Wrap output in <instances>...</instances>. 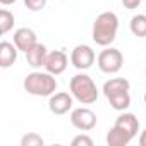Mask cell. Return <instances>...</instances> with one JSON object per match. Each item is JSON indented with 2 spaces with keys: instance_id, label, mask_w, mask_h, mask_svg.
Listing matches in <instances>:
<instances>
[{
  "instance_id": "cell-18",
  "label": "cell",
  "mask_w": 146,
  "mask_h": 146,
  "mask_svg": "<svg viewBox=\"0 0 146 146\" xmlns=\"http://www.w3.org/2000/svg\"><path fill=\"white\" fill-rule=\"evenodd\" d=\"M43 144H45L43 137L36 132H28L21 139V146H43Z\"/></svg>"
},
{
  "instance_id": "cell-17",
  "label": "cell",
  "mask_w": 146,
  "mask_h": 146,
  "mask_svg": "<svg viewBox=\"0 0 146 146\" xmlns=\"http://www.w3.org/2000/svg\"><path fill=\"white\" fill-rule=\"evenodd\" d=\"M12 28H14V14L7 9H2L0 11V33L7 35Z\"/></svg>"
},
{
  "instance_id": "cell-9",
  "label": "cell",
  "mask_w": 146,
  "mask_h": 146,
  "mask_svg": "<svg viewBox=\"0 0 146 146\" xmlns=\"http://www.w3.org/2000/svg\"><path fill=\"white\" fill-rule=\"evenodd\" d=\"M36 43H38L36 33L31 28H19V29H16V33H14V45L19 48V52L26 53Z\"/></svg>"
},
{
  "instance_id": "cell-4",
  "label": "cell",
  "mask_w": 146,
  "mask_h": 146,
  "mask_svg": "<svg viewBox=\"0 0 146 146\" xmlns=\"http://www.w3.org/2000/svg\"><path fill=\"white\" fill-rule=\"evenodd\" d=\"M96 64H98V69L102 72H105V74H117L124 65V55L120 50L110 46L98 53Z\"/></svg>"
},
{
  "instance_id": "cell-20",
  "label": "cell",
  "mask_w": 146,
  "mask_h": 146,
  "mask_svg": "<svg viewBox=\"0 0 146 146\" xmlns=\"http://www.w3.org/2000/svg\"><path fill=\"white\" fill-rule=\"evenodd\" d=\"M24 5H26L29 11H33V12H38V11L45 9L46 0H24Z\"/></svg>"
},
{
  "instance_id": "cell-12",
  "label": "cell",
  "mask_w": 146,
  "mask_h": 146,
  "mask_svg": "<svg viewBox=\"0 0 146 146\" xmlns=\"http://www.w3.org/2000/svg\"><path fill=\"white\" fill-rule=\"evenodd\" d=\"M17 52H19V48L11 41H2L0 43V67L2 69L11 67L17 60Z\"/></svg>"
},
{
  "instance_id": "cell-24",
  "label": "cell",
  "mask_w": 146,
  "mask_h": 146,
  "mask_svg": "<svg viewBox=\"0 0 146 146\" xmlns=\"http://www.w3.org/2000/svg\"><path fill=\"white\" fill-rule=\"evenodd\" d=\"M144 105H146V93H144Z\"/></svg>"
},
{
  "instance_id": "cell-21",
  "label": "cell",
  "mask_w": 146,
  "mask_h": 146,
  "mask_svg": "<svg viewBox=\"0 0 146 146\" xmlns=\"http://www.w3.org/2000/svg\"><path fill=\"white\" fill-rule=\"evenodd\" d=\"M141 2H143V0H122V5H124L125 9L132 11V9H137V7L141 5Z\"/></svg>"
},
{
  "instance_id": "cell-3",
  "label": "cell",
  "mask_w": 146,
  "mask_h": 146,
  "mask_svg": "<svg viewBox=\"0 0 146 146\" xmlns=\"http://www.w3.org/2000/svg\"><path fill=\"white\" fill-rule=\"evenodd\" d=\"M69 90H70V95L74 96V100H78L83 105H91L98 100V88L93 78L84 74V72H79V74L70 78Z\"/></svg>"
},
{
  "instance_id": "cell-22",
  "label": "cell",
  "mask_w": 146,
  "mask_h": 146,
  "mask_svg": "<svg viewBox=\"0 0 146 146\" xmlns=\"http://www.w3.org/2000/svg\"><path fill=\"white\" fill-rule=\"evenodd\" d=\"M139 146H146V129L139 134Z\"/></svg>"
},
{
  "instance_id": "cell-25",
  "label": "cell",
  "mask_w": 146,
  "mask_h": 146,
  "mask_svg": "<svg viewBox=\"0 0 146 146\" xmlns=\"http://www.w3.org/2000/svg\"><path fill=\"white\" fill-rule=\"evenodd\" d=\"M144 76H146V67H144Z\"/></svg>"
},
{
  "instance_id": "cell-16",
  "label": "cell",
  "mask_w": 146,
  "mask_h": 146,
  "mask_svg": "<svg viewBox=\"0 0 146 146\" xmlns=\"http://www.w3.org/2000/svg\"><path fill=\"white\" fill-rule=\"evenodd\" d=\"M131 33L137 38H146V16L144 14H136L132 16L131 23H129Z\"/></svg>"
},
{
  "instance_id": "cell-2",
  "label": "cell",
  "mask_w": 146,
  "mask_h": 146,
  "mask_svg": "<svg viewBox=\"0 0 146 146\" xmlns=\"http://www.w3.org/2000/svg\"><path fill=\"white\" fill-rule=\"evenodd\" d=\"M24 90L33 96H52L57 91V79L50 72L35 70L24 78Z\"/></svg>"
},
{
  "instance_id": "cell-6",
  "label": "cell",
  "mask_w": 146,
  "mask_h": 146,
  "mask_svg": "<svg viewBox=\"0 0 146 146\" xmlns=\"http://www.w3.org/2000/svg\"><path fill=\"white\" fill-rule=\"evenodd\" d=\"M96 60L95 50L88 45H78L70 52V64L79 70H88Z\"/></svg>"
},
{
  "instance_id": "cell-1",
  "label": "cell",
  "mask_w": 146,
  "mask_h": 146,
  "mask_svg": "<svg viewBox=\"0 0 146 146\" xmlns=\"http://www.w3.org/2000/svg\"><path fill=\"white\" fill-rule=\"evenodd\" d=\"M117 31H119V17L115 12L107 11L96 16L93 23L91 38L100 46H110L117 38Z\"/></svg>"
},
{
  "instance_id": "cell-14",
  "label": "cell",
  "mask_w": 146,
  "mask_h": 146,
  "mask_svg": "<svg viewBox=\"0 0 146 146\" xmlns=\"http://www.w3.org/2000/svg\"><path fill=\"white\" fill-rule=\"evenodd\" d=\"M131 90V83L125 78H112L103 84V93L105 96L119 93V91H129Z\"/></svg>"
},
{
  "instance_id": "cell-7",
  "label": "cell",
  "mask_w": 146,
  "mask_h": 146,
  "mask_svg": "<svg viewBox=\"0 0 146 146\" xmlns=\"http://www.w3.org/2000/svg\"><path fill=\"white\" fill-rule=\"evenodd\" d=\"M69 65V57L64 50H53V52H48V57H46V62H45V70L50 72L53 76H60L62 72H65Z\"/></svg>"
},
{
  "instance_id": "cell-13",
  "label": "cell",
  "mask_w": 146,
  "mask_h": 146,
  "mask_svg": "<svg viewBox=\"0 0 146 146\" xmlns=\"http://www.w3.org/2000/svg\"><path fill=\"white\" fill-rule=\"evenodd\" d=\"M132 139L134 137L129 132H125L124 129H120L117 125H113L107 134V144L108 146H127Z\"/></svg>"
},
{
  "instance_id": "cell-8",
  "label": "cell",
  "mask_w": 146,
  "mask_h": 146,
  "mask_svg": "<svg viewBox=\"0 0 146 146\" xmlns=\"http://www.w3.org/2000/svg\"><path fill=\"white\" fill-rule=\"evenodd\" d=\"M72 103H74V96L65 93V91H58V93H53L50 96L48 108L53 115H65L72 108Z\"/></svg>"
},
{
  "instance_id": "cell-23",
  "label": "cell",
  "mask_w": 146,
  "mask_h": 146,
  "mask_svg": "<svg viewBox=\"0 0 146 146\" xmlns=\"http://www.w3.org/2000/svg\"><path fill=\"white\" fill-rule=\"evenodd\" d=\"M14 2H17V0H0V4H2V5H11Z\"/></svg>"
},
{
  "instance_id": "cell-11",
  "label": "cell",
  "mask_w": 146,
  "mask_h": 146,
  "mask_svg": "<svg viewBox=\"0 0 146 146\" xmlns=\"http://www.w3.org/2000/svg\"><path fill=\"white\" fill-rule=\"evenodd\" d=\"M113 125L124 129V131L129 132L132 137H136L137 132H139V120H137L136 115L131 113V112H124V113H120V115L115 119V124H113Z\"/></svg>"
},
{
  "instance_id": "cell-19",
  "label": "cell",
  "mask_w": 146,
  "mask_h": 146,
  "mask_svg": "<svg viewBox=\"0 0 146 146\" xmlns=\"http://www.w3.org/2000/svg\"><path fill=\"white\" fill-rule=\"evenodd\" d=\"M70 144L72 146H93V139L88 134H79L70 141Z\"/></svg>"
},
{
  "instance_id": "cell-5",
  "label": "cell",
  "mask_w": 146,
  "mask_h": 146,
  "mask_svg": "<svg viewBox=\"0 0 146 146\" xmlns=\"http://www.w3.org/2000/svg\"><path fill=\"white\" fill-rule=\"evenodd\" d=\"M96 122H98L96 113L88 107H79L70 112V124L79 131H84V132L91 131V129H95Z\"/></svg>"
},
{
  "instance_id": "cell-10",
  "label": "cell",
  "mask_w": 146,
  "mask_h": 146,
  "mask_svg": "<svg viewBox=\"0 0 146 146\" xmlns=\"http://www.w3.org/2000/svg\"><path fill=\"white\" fill-rule=\"evenodd\" d=\"M46 57H48V50L43 43H36L33 45L28 52H26V60L31 67L35 69H40V67H45V62H46Z\"/></svg>"
},
{
  "instance_id": "cell-15",
  "label": "cell",
  "mask_w": 146,
  "mask_h": 146,
  "mask_svg": "<svg viewBox=\"0 0 146 146\" xmlns=\"http://www.w3.org/2000/svg\"><path fill=\"white\" fill-rule=\"evenodd\" d=\"M107 100L112 105V108L119 110V112H124V110H127L131 107V95H129V91H119V93L108 95Z\"/></svg>"
}]
</instances>
